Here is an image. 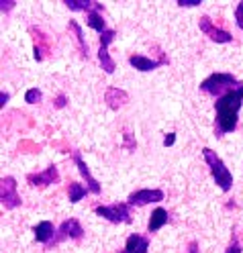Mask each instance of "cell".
Masks as SVG:
<instances>
[{
	"instance_id": "cell-1",
	"label": "cell",
	"mask_w": 243,
	"mask_h": 253,
	"mask_svg": "<svg viewBox=\"0 0 243 253\" xmlns=\"http://www.w3.org/2000/svg\"><path fill=\"white\" fill-rule=\"evenodd\" d=\"M241 106H243V84L217 98V102H215V133H217V137L233 133L237 129Z\"/></svg>"
},
{
	"instance_id": "cell-2",
	"label": "cell",
	"mask_w": 243,
	"mask_h": 253,
	"mask_svg": "<svg viewBox=\"0 0 243 253\" xmlns=\"http://www.w3.org/2000/svg\"><path fill=\"white\" fill-rule=\"evenodd\" d=\"M202 157H204V162H206V166L210 169V176H213V180L219 186V190H221V192H229V190L233 188V173H231V169L225 166V162L217 155V151H213L210 147L202 149Z\"/></svg>"
},
{
	"instance_id": "cell-3",
	"label": "cell",
	"mask_w": 243,
	"mask_h": 253,
	"mask_svg": "<svg viewBox=\"0 0 243 253\" xmlns=\"http://www.w3.org/2000/svg\"><path fill=\"white\" fill-rule=\"evenodd\" d=\"M237 86H241V82L233 74H227V72H215L200 82V90L208 94V96H217V98Z\"/></svg>"
},
{
	"instance_id": "cell-4",
	"label": "cell",
	"mask_w": 243,
	"mask_h": 253,
	"mask_svg": "<svg viewBox=\"0 0 243 253\" xmlns=\"http://www.w3.org/2000/svg\"><path fill=\"white\" fill-rule=\"evenodd\" d=\"M94 214L106 218L108 223H131V207L127 202H117V204H100V207L94 209Z\"/></svg>"
},
{
	"instance_id": "cell-5",
	"label": "cell",
	"mask_w": 243,
	"mask_h": 253,
	"mask_svg": "<svg viewBox=\"0 0 243 253\" xmlns=\"http://www.w3.org/2000/svg\"><path fill=\"white\" fill-rule=\"evenodd\" d=\"M0 202L6 211H14L21 207V196L17 192V180L12 176H4L0 180Z\"/></svg>"
},
{
	"instance_id": "cell-6",
	"label": "cell",
	"mask_w": 243,
	"mask_h": 253,
	"mask_svg": "<svg viewBox=\"0 0 243 253\" xmlns=\"http://www.w3.org/2000/svg\"><path fill=\"white\" fill-rule=\"evenodd\" d=\"M115 37H117V33L112 29H106L104 33L100 35V47H98V61H100V68L106 72V74H112L117 70V63H115V59L110 57V53H108V45L115 41Z\"/></svg>"
},
{
	"instance_id": "cell-7",
	"label": "cell",
	"mask_w": 243,
	"mask_h": 253,
	"mask_svg": "<svg viewBox=\"0 0 243 253\" xmlns=\"http://www.w3.org/2000/svg\"><path fill=\"white\" fill-rule=\"evenodd\" d=\"M164 198H166L164 190L143 188V190H135V192L129 194L127 204H129V207H145V204H151V202H161Z\"/></svg>"
},
{
	"instance_id": "cell-8",
	"label": "cell",
	"mask_w": 243,
	"mask_h": 253,
	"mask_svg": "<svg viewBox=\"0 0 243 253\" xmlns=\"http://www.w3.org/2000/svg\"><path fill=\"white\" fill-rule=\"evenodd\" d=\"M82 237H84V229H82V225H80V220H78V218H68V220H63V223L59 225L53 243L66 241V239L80 241ZM53 243H51V245H53ZM51 245H49V247H51Z\"/></svg>"
},
{
	"instance_id": "cell-9",
	"label": "cell",
	"mask_w": 243,
	"mask_h": 253,
	"mask_svg": "<svg viewBox=\"0 0 243 253\" xmlns=\"http://www.w3.org/2000/svg\"><path fill=\"white\" fill-rule=\"evenodd\" d=\"M198 29L202 31V33L215 43H231L233 41V35L229 33V31H225L221 27H215V23L210 21V17H200L198 21Z\"/></svg>"
},
{
	"instance_id": "cell-10",
	"label": "cell",
	"mask_w": 243,
	"mask_h": 253,
	"mask_svg": "<svg viewBox=\"0 0 243 253\" xmlns=\"http://www.w3.org/2000/svg\"><path fill=\"white\" fill-rule=\"evenodd\" d=\"M27 182L33 186V188H47V186H53L59 182V169L57 166H49L45 168L43 171H37V173H29L27 176Z\"/></svg>"
},
{
	"instance_id": "cell-11",
	"label": "cell",
	"mask_w": 243,
	"mask_h": 253,
	"mask_svg": "<svg viewBox=\"0 0 243 253\" xmlns=\"http://www.w3.org/2000/svg\"><path fill=\"white\" fill-rule=\"evenodd\" d=\"M129 66L135 68L137 72H143V74H145V72L157 70L159 66H168V57H164V59H151V57H147V55L135 53V55L129 57Z\"/></svg>"
},
{
	"instance_id": "cell-12",
	"label": "cell",
	"mask_w": 243,
	"mask_h": 253,
	"mask_svg": "<svg viewBox=\"0 0 243 253\" xmlns=\"http://www.w3.org/2000/svg\"><path fill=\"white\" fill-rule=\"evenodd\" d=\"M74 164H76V168H78V171L82 173V178L86 180V186H88V190H90V194H100L102 192V186L98 184V180H96L92 173H90V168H88V164L82 160V155H80V151H76L74 153Z\"/></svg>"
},
{
	"instance_id": "cell-13",
	"label": "cell",
	"mask_w": 243,
	"mask_h": 253,
	"mask_svg": "<svg viewBox=\"0 0 243 253\" xmlns=\"http://www.w3.org/2000/svg\"><path fill=\"white\" fill-rule=\"evenodd\" d=\"M33 235H35L37 243H43V245L49 247L57 235V229L53 227V223H49V220H41V223H37L33 227Z\"/></svg>"
},
{
	"instance_id": "cell-14",
	"label": "cell",
	"mask_w": 243,
	"mask_h": 253,
	"mask_svg": "<svg viewBox=\"0 0 243 253\" xmlns=\"http://www.w3.org/2000/svg\"><path fill=\"white\" fill-rule=\"evenodd\" d=\"M149 251V239L143 235H129L125 241V249L121 253H147Z\"/></svg>"
},
{
	"instance_id": "cell-15",
	"label": "cell",
	"mask_w": 243,
	"mask_h": 253,
	"mask_svg": "<svg viewBox=\"0 0 243 253\" xmlns=\"http://www.w3.org/2000/svg\"><path fill=\"white\" fill-rule=\"evenodd\" d=\"M104 100H106L108 108L119 110V108H123V106L129 102V94H127L125 90H121V88H115V86H112V88H108V90H106Z\"/></svg>"
},
{
	"instance_id": "cell-16",
	"label": "cell",
	"mask_w": 243,
	"mask_h": 253,
	"mask_svg": "<svg viewBox=\"0 0 243 253\" xmlns=\"http://www.w3.org/2000/svg\"><path fill=\"white\" fill-rule=\"evenodd\" d=\"M102 10H104V6L98 2L96 4V8H92L90 12H88V27L92 29V31H96L98 35H102L104 31H106V23H104V19H102Z\"/></svg>"
},
{
	"instance_id": "cell-17",
	"label": "cell",
	"mask_w": 243,
	"mask_h": 253,
	"mask_svg": "<svg viewBox=\"0 0 243 253\" xmlns=\"http://www.w3.org/2000/svg\"><path fill=\"white\" fill-rule=\"evenodd\" d=\"M168 220H170V214H168V211L166 209H161V207H157L153 212H151V216H149V223H147V233H157L164 225H168Z\"/></svg>"
},
{
	"instance_id": "cell-18",
	"label": "cell",
	"mask_w": 243,
	"mask_h": 253,
	"mask_svg": "<svg viewBox=\"0 0 243 253\" xmlns=\"http://www.w3.org/2000/svg\"><path fill=\"white\" fill-rule=\"evenodd\" d=\"M68 29H70V31H74V35H76V43H78V49H80V55H82L84 59H88L90 47H88V43H86V37H84V31H82V27H80L76 21H70Z\"/></svg>"
},
{
	"instance_id": "cell-19",
	"label": "cell",
	"mask_w": 243,
	"mask_h": 253,
	"mask_svg": "<svg viewBox=\"0 0 243 253\" xmlns=\"http://www.w3.org/2000/svg\"><path fill=\"white\" fill-rule=\"evenodd\" d=\"M86 194H90L88 186L80 184V182H72L70 188H68V200H70L72 204H78L82 198H86Z\"/></svg>"
},
{
	"instance_id": "cell-20",
	"label": "cell",
	"mask_w": 243,
	"mask_h": 253,
	"mask_svg": "<svg viewBox=\"0 0 243 253\" xmlns=\"http://www.w3.org/2000/svg\"><path fill=\"white\" fill-rule=\"evenodd\" d=\"M63 4H66L70 10H74V12H80V10L90 12L92 8H96L98 2H94V0H63Z\"/></svg>"
},
{
	"instance_id": "cell-21",
	"label": "cell",
	"mask_w": 243,
	"mask_h": 253,
	"mask_svg": "<svg viewBox=\"0 0 243 253\" xmlns=\"http://www.w3.org/2000/svg\"><path fill=\"white\" fill-rule=\"evenodd\" d=\"M43 100V92L39 88H29L25 92V102L27 104H39Z\"/></svg>"
},
{
	"instance_id": "cell-22",
	"label": "cell",
	"mask_w": 243,
	"mask_h": 253,
	"mask_svg": "<svg viewBox=\"0 0 243 253\" xmlns=\"http://www.w3.org/2000/svg\"><path fill=\"white\" fill-rule=\"evenodd\" d=\"M123 147L129 149V151H135V147H137V141L133 139V135L129 131H125V143H123Z\"/></svg>"
},
{
	"instance_id": "cell-23",
	"label": "cell",
	"mask_w": 243,
	"mask_h": 253,
	"mask_svg": "<svg viewBox=\"0 0 243 253\" xmlns=\"http://www.w3.org/2000/svg\"><path fill=\"white\" fill-rule=\"evenodd\" d=\"M225 253H241V243L237 241V237H235V235L231 237V243H229V245H227Z\"/></svg>"
},
{
	"instance_id": "cell-24",
	"label": "cell",
	"mask_w": 243,
	"mask_h": 253,
	"mask_svg": "<svg viewBox=\"0 0 243 253\" xmlns=\"http://www.w3.org/2000/svg\"><path fill=\"white\" fill-rule=\"evenodd\" d=\"M235 23H237V27L243 31V0L235 6Z\"/></svg>"
},
{
	"instance_id": "cell-25",
	"label": "cell",
	"mask_w": 243,
	"mask_h": 253,
	"mask_svg": "<svg viewBox=\"0 0 243 253\" xmlns=\"http://www.w3.org/2000/svg\"><path fill=\"white\" fill-rule=\"evenodd\" d=\"M198 4H202V0H178V6H182V8H192Z\"/></svg>"
},
{
	"instance_id": "cell-26",
	"label": "cell",
	"mask_w": 243,
	"mask_h": 253,
	"mask_svg": "<svg viewBox=\"0 0 243 253\" xmlns=\"http://www.w3.org/2000/svg\"><path fill=\"white\" fill-rule=\"evenodd\" d=\"M66 104H68L66 94H57L55 100H53V106H55V108H66Z\"/></svg>"
},
{
	"instance_id": "cell-27",
	"label": "cell",
	"mask_w": 243,
	"mask_h": 253,
	"mask_svg": "<svg viewBox=\"0 0 243 253\" xmlns=\"http://www.w3.org/2000/svg\"><path fill=\"white\" fill-rule=\"evenodd\" d=\"M14 6H17L14 0H2V2H0V10H2V12H10Z\"/></svg>"
},
{
	"instance_id": "cell-28",
	"label": "cell",
	"mask_w": 243,
	"mask_h": 253,
	"mask_svg": "<svg viewBox=\"0 0 243 253\" xmlns=\"http://www.w3.org/2000/svg\"><path fill=\"white\" fill-rule=\"evenodd\" d=\"M174 143H176V133H168L164 137V147H172Z\"/></svg>"
},
{
	"instance_id": "cell-29",
	"label": "cell",
	"mask_w": 243,
	"mask_h": 253,
	"mask_svg": "<svg viewBox=\"0 0 243 253\" xmlns=\"http://www.w3.org/2000/svg\"><path fill=\"white\" fill-rule=\"evenodd\" d=\"M8 100H10V94L2 90V92H0V108H4L8 104Z\"/></svg>"
},
{
	"instance_id": "cell-30",
	"label": "cell",
	"mask_w": 243,
	"mask_h": 253,
	"mask_svg": "<svg viewBox=\"0 0 243 253\" xmlns=\"http://www.w3.org/2000/svg\"><path fill=\"white\" fill-rule=\"evenodd\" d=\"M188 253H200V249H198V243H196V241H190V243H188Z\"/></svg>"
}]
</instances>
